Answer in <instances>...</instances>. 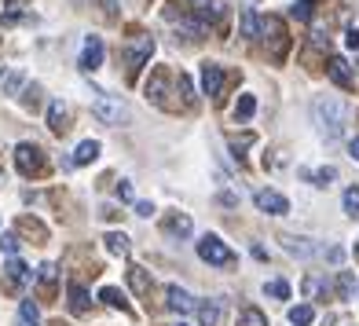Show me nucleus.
Returning <instances> with one entry per match:
<instances>
[{
	"label": "nucleus",
	"instance_id": "f257e3e1",
	"mask_svg": "<svg viewBox=\"0 0 359 326\" xmlns=\"http://www.w3.org/2000/svg\"><path fill=\"white\" fill-rule=\"evenodd\" d=\"M312 121H316L319 136L326 143H337L341 133H345V125H348V110L337 95H319V100L312 103Z\"/></svg>",
	"mask_w": 359,
	"mask_h": 326
},
{
	"label": "nucleus",
	"instance_id": "f03ea898",
	"mask_svg": "<svg viewBox=\"0 0 359 326\" xmlns=\"http://www.w3.org/2000/svg\"><path fill=\"white\" fill-rule=\"evenodd\" d=\"M151 52H154V37L151 34H140L125 44V67H128V77H136L140 67L151 62Z\"/></svg>",
	"mask_w": 359,
	"mask_h": 326
},
{
	"label": "nucleus",
	"instance_id": "7ed1b4c3",
	"mask_svg": "<svg viewBox=\"0 0 359 326\" xmlns=\"http://www.w3.org/2000/svg\"><path fill=\"white\" fill-rule=\"evenodd\" d=\"M198 257L205 260V264H217V268H231L235 264V250H227L217 235L198 238Z\"/></svg>",
	"mask_w": 359,
	"mask_h": 326
},
{
	"label": "nucleus",
	"instance_id": "20e7f679",
	"mask_svg": "<svg viewBox=\"0 0 359 326\" xmlns=\"http://www.w3.org/2000/svg\"><path fill=\"white\" fill-rule=\"evenodd\" d=\"M92 114L103 125H125L128 121V107L121 100H114V95H95V100H92Z\"/></svg>",
	"mask_w": 359,
	"mask_h": 326
},
{
	"label": "nucleus",
	"instance_id": "39448f33",
	"mask_svg": "<svg viewBox=\"0 0 359 326\" xmlns=\"http://www.w3.org/2000/svg\"><path fill=\"white\" fill-rule=\"evenodd\" d=\"M15 165H19L22 176H41V172H44V154H41V147L19 143V147H15Z\"/></svg>",
	"mask_w": 359,
	"mask_h": 326
},
{
	"label": "nucleus",
	"instance_id": "423d86ee",
	"mask_svg": "<svg viewBox=\"0 0 359 326\" xmlns=\"http://www.w3.org/2000/svg\"><path fill=\"white\" fill-rule=\"evenodd\" d=\"M4 275H8V283H4V290H8V293H22L29 283H34V268H29L26 260H19V257L4 264Z\"/></svg>",
	"mask_w": 359,
	"mask_h": 326
},
{
	"label": "nucleus",
	"instance_id": "0eeeda50",
	"mask_svg": "<svg viewBox=\"0 0 359 326\" xmlns=\"http://www.w3.org/2000/svg\"><path fill=\"white\" fill-rule=\"evenodd\" d=\"M253 202H257V209H260V213H268V217H283V213H290V202H286V194L271 191V187L257 191V194H253Z\"/></svg>",
	"mask_w": 359,
	"mask_h": 326
},
{
	"label": "nucleus",
	"instance_id": "6e6552de",
	"mask_svg": "<svg viewBox=\"0 0 359 326\" xmlns=\"http://www.w3.org/2000/svg\"><path fill=\"white\" fill-rule=\"evenodd\" d=\"M165 304H169V312H180V315H187V312H194V308H198L184 286H169V290H165Z\"/></svg>",
	"mask_w": 359,
	"mask_h": 326
},
{
	"label": "nucleus",
	"instance_id": "1a4fd4ad",
	"mask_svg": "<svg viewBox=\"0 0 359 326\" xmlns=\"http://www.w3.org/2000/svg\"><path fill=\"white\" fill-rule=\"evenodd\" d=\"M81 67H85V70H100L103 67V41L100 37H85V48H81Z\"/></svg>",
	"mask_w": 359,
	"mask_h": 326
},
{
	"label": "nucleus",
	"instance_id": "9d476101",
	"mask_svg": "<svg viewBox=\"0 0 359 326\" xmlns=\"http://www.w3.org/2000/svg\"><path fill=\"white\" fill-rule=\"evenodd\" d=\"M202 88L213 95V100L224 95V70L217 67V62H205V67H202Z\"/></svg>",
	"mask_w": 359,
	"mask_h": 326
},
{
	"label": "nucleus",
	"instance_id": "9b49d317",
	"mask_svg": "<svg viewBox=\"0 0 359 326\" xmlns=\"http://www.w3.org/2000/svg\"><path fill=\"white\" fill-rule=\"evenodd\" d=\"M191 15H194V26L205 29V22H213L220 15V4L217 0H191Z\"/></svg>",
	"mask_w": 359,
	"mask_h": 326
},
{
	"label": "nucleus",
	"instance_id": "f8f14e48",
	"mask_svg": "<svg viewBox=\"0 0 359 326\" xmlns=\"http://www.w3.org/2000/svg\"><path fill=\"white\" fill-rule=\"evenodd\" d=\"M128 286H133V293H136L140 301H151L154 283H151V275H147L143 268H128Z\"/></svg>",
	"mask_w": 359,
	"mask_h": 326
},
{
	"label": "nucleus",
	"instance_id": "ddd939ff",
	"mask_svg": "<svg viewBox=\"0 0 359 326\" xmlns=\"http://www.w3.org/2000/svg\"><path fill=\"white\" fill-rule=\"evenodd\" d=\"M48 128H52L55 136H62V133L70 128V114H67V107H62L59 100H55L52 107H48Z\"/></svg>",
	"mask_w": 359,
	"mask_h": 326
},
{
	"label": "nucleus",
	"instance_id": "4468645a",
	"mask_svg": "<svg viewBox=\"0 0 359 326\" xmlns=\"http://www.w3.org/2000/svg\"><path fill=\"white\" fill-rule=\"evenodd\" d=\"M242 37H246V41L264 37V19H257V11H253V8L242 11Z\"/></svg>",
	"mask_w": 359,
	"mask_h": 326
},
{
	"label": "nucleus",
	"instance_id": "2eb2a0df",
	"mask_svg": "<svg viewBox=\"0 0 359 326\" xmlns=\"http://www.w3.org/2000/svg\"><path fill=\"white\" fill-rule=\"evenodd\" d=\"M326 74H330L334 85L352 88V70H348V62H345V59H330V62H326Z\"/></svg>",
	"mask_w": 359,
	"mask_h": 326
},
{
	"label": "nucleus",
	"instance_id": "dca6fc26",
	"mask_svg": "<svg viewBox=\"0 0 359 326\" xmlns=\"http://www.w3.org/2000/svg\"><path fill=\"white\" fill-rule=\"evenodd\" d=\"M67 293H70V312H74V315H85V312H88V293H85V286L70 283Z\"/></svg>",
	"mask_w": 359,
	"mask_h": 326
},
{
	"label": "nucleus",
	"instance_id": "f3484780",
	"mask_svg": "<svg viewBox=\"0 0 359 326\" xmlns=\"http://www.w3.org/2000/svg\"><path fill=\"white\" fill-rule=\"evenodd\" d=\"M191 227H194V224H191V217H184V213H172V217L165 220V231L176 235V238H187Z\"/></svg>",
	"mask_w": 359,
	"mask_h": 326
},
{
	"label": "nucleus",
	"instance_id": "a211bd4d",
	"mask_svg": "<svg viewBox=\"0 0 359 326\" xmlns=\"http://www.w3.org/2000/svg\"><path fill=\"white\" fill-rule=\"evenodd\" d=\"M95 158H100V143H95V140H85V143H81L77 151H74V165H88V161H95Z\"/></svg>",
	"mask_w": 359,
	"mask_h": 326
},
{
	"label": "nucleus",
	"instance_id": "6ab92c4d",
	"mask_svg": "<svg viewBox=\"0 0 359 326\" xmlns=\"http://www.w3.org/2000/svg\"><path fill=\"white\" fill-rule=\"evenodd\" d=\"M220 312H224L220 301H202V304H198V319H202V326H217V322H220Z\"/></svg>",
	"mask_w": 359,
	"mask_h": 326
},
{
	"label": "nucleus",
	"instance_id": "aec40b11",
	"mask_svg": "<svg viewBox=\"0 0 359 326\" xmlns=\"http://www.w3.org/2000/svg\"><path fill=\"white\" fill-rule=\"evenodd\" d=\"M15 326H41V312L34 301H22L19 304V319H15Z\"/></svg>",
	"mask_w": 359,
	"mask_h": 326
},
{
	"label": "nucleus",
	"instance_id": "412c9836",
	"mask_svg": "<svg viewBox=\"0 0 359 326\" xmlns=\"http://www.w3.org/2000/svg\"><path fill=\"white\" fill-rule=\"evenodd\" d=\"M283 246H286L290 253H297V257H312V253H316V242H304V238H297V235H283Z\"/></svg>",
	"mask_w": 359,
	"mask_h": 326
},
{
	"label": "nucleus",
	"instance_id": "4be33fe9",
	"mask_svg": "<svg viewBox=\"0 0 359 326\" xmlns=\"http://www.w3.org/2000/svg\"><path fill=\"white\" fill-rule=\"evenodd\" d=\"M100 297H103V304H110V308H121L125 315H133V308H128V301L121 297V290H114V286H103V290H100Z\"/></svg>",
	"mask_w": 359,
	"mask_h": 326
},
{
	"label": "nucleus",
	"instance_id": "5701e85b",
	"mask_svg": "<svg viewBox=\"0 0 359 326\" xmlns=\"http://www.w3.org/2000/svg\"><path fill=\"white\" fill-rule=\"evenodd\" d=\"M290 322H293V326H312V322H316V308H312V304L290 308Z\"/></svg>",
	"mask_w": 359,
	"mask_h": 326
},
{
	"label": "nucleus",
	"instance_id": "b1692460",
	"mask_svg": "<svg viewBox=\"0 0 359 326\" xmlns=\"http://www.w3.org/2000/svg\"><path fill=\"white\" fill-rule=\"evenodd\" d=\"M257 114V100L246 92V95H238V103H235V121H250Z\"/></svg>",
	"mask_w": 359,
	"mask_h": 326
},
{
	"label": "nucleus",
	"instance_id": "393cba45",
	"mask_svg": "<svg viewBox=\"0 0 359 326\" xmlns=\"http://www.w3.org/2000/svg\"><path fill=\"white\" fill-rule=\"evenodd\" d=\"M107 250H110L114 257H125V253H128V235H125V231H110V235H107Z\"/></svg>",
	"mask_w": 359,
	"mask_h": 326
},
{
	"label": "nucleus",
	"instance_id": "a878e982",
	"mask_svg": "<svg viewBox=\"0 0 359 326\" xmlns=\"http://www.w3.org/2000/svg\"><path fill=\"white\" fill-rule=\"evenodd\" d=\"M304 297H312V301L326 297V283L319 279V275H308V279H304Z\"/></svg>",
	"mask_w": 359,
	"mask_h": 326
},
{
	"label": "nucleus",
	"instance_id": "bb28decb",
	"mask_svg": "<svg viewBox=\"0 0 359 326\" xmlns=\"http://www.w3.org/2000/svg\"><path fill=\"white\" fill-rule=\"evenodd\" d=\"M352 293H355V275H352V271H341V275H337V297L348 301Z\"/></svg>",
	"mask_w": 359,
	"mask_h": 326
},
{
	"label": "nucleus",
	"instance_id": "cd10ccee",
	"mask_svg": "<svg viewBox=\"0 0 359 326\" xmlns=\"http://www.w3.org/2000/svg\"><path fill=\"white\" fill-rule=\"evenodd\" d=\"M238 326H268V319H264V312H260V308H242Z\"/></svg>",
	"mask_w": 359,
	"mask_h": 326
},
{
	"label": "nucleus",
	"instance_id": "c85d7f7f",
	"mask_svg": "<svg viewBox=\"0 0 359 326\" xmlns=\"http://www.w3.org/2000/svg\"><path fill=\"white\" fill-rule=\"evenodd\" d=\"M37 279H41L44 293H52V290H55V264H41V271H37Z\"/></svg>",
	"mask_w": 359,
	"mask_h": 326
},
{
	"label": "nucleus",
	"instance_id": "c756f323",
	"mask_svg": "<svg viewBox=\"0 0 359 326\" xmlns=\"http://www.w3.org/2000/svg\"><path fill=\"white\" fill-rule=\"evenodd\" d=\"M345 213H348L352 220H359V187H348V191H345Z\"/></svg>",
	"mask_w": 359,
	"mask_h": 326
},
{
	"label": "nucleus",
	"instance_id": "7c9ffc66",
	"mask_svg": "<svg viewBox=\"0 0 359 326\" xmlns=\"http://www.w3.org/2000/svg\"><path fill=\"white\" fill-rule=\"evenodd\" d=\"M264 293H268V297H275V301H286V297H290V286H286L283 279H271V283L264 286Z\"/></svg>",
	"mask_w": 359,
	"mask_h": 326
},
{
	"label": "nucleus",
	"instance_id": "2f4dec72",
	"mask_svg": "<svg viewBox=\"0 0 359 326\" xmlns=\"http://www.w3.org/2000/svg\"><path fill=\"white\" fill-rule=\"evenodd\" d=\"M312 11H316V0H297V4H293V19L308 22V19H312Z\"/></svg>",
	"mask_w": 359,
	"mask_h": 326
},
{
	"label": "nucleus",
	"instance_id": "473e14b6",
	"mask_svg": "<svg viewBox=\"0 0 359 326\" xmlns=\"http://www.w3.org/2000/svg\"><path fill=\"white\" fill-rule=\"evenodd\" d=\"M22 81H26L22 74H8V77H4V92H8V95H19V88H22Z\"/></svg>",
	"mask_w": 359,
	"mask_h": 326
},
{
	"label": "nucleus",
	"instance_id": "72a5a7b5",
	"mask_svg": "<svg viewBox=\"0 0 359 326\" xmlns=\"http://www.w3.org/2000/svg\"><path fill=\"white\" fill-rule=\"evenodd\" d=\"M334 176H337L334 169H319V172H312V184H316V187H330Z\"/></svg>",
	"mask_w": 359,
	"mask_h": 326
},
{
	"label": "nucleus",
	"instance_id": "f704fd0d",
	"mask_svg": "<svg viewBox=\"0 0 359 326\" xmlns=\"http://www.w3.org/2000/svg\"><path fill=\"white\" fill-rule=\"evenodd\" d=\"M0 250H4V253H19V238H15V235H0Z\"/></svg>",
	"mask_w": 359,
	"mask_h": 326
},
{
	"label": "nucleus",
	"instance_id": "c9c22d12",
	"mask_svg": "<svg viewBox=\"0 0 359 326\" xmlns=\"http://www.w3.org/2000/svg\"><path fill=\"white\" fill-rule=\"evenodd\" d=\"M118 198H125V202L133 198V184H128V180H121V184H118Z\"/></svg>",
	"mask_w": 359,
	"mask_h": 326
},
{
	"label": "nucleus",
	"instance_id": "e433bc0d",
	"mask_svg": "<svg viewBox=\"0 0 359 326\" xmlns=\"http://www.w3.org/2000/svg\"><path fill=\"white\" fill-rule=\"evenodd\" d=\"M326 257H330V264H341V260H345V250L334 246V250H326Z\"/></svg>",
	"mask_w": 359,
	"mask_h": 326
},
{
	"label": "nucleus",
	"instance_id": "4c0bfd02",
	"mask_svg": "<svg viewBox=\"0 0 359 326\" xmlns=\"http://www.w3.org/2000/svg\"><path fill=\"white\" fill-rule=\"evenodd\" d=\"M136 213H140V217H151V213H154V205H151V202H140V205H136Z\"/></svg>",
	"mask_w": 359,
	"mask_h": 326
},
{
	"label": "nucleus",
	"instance_id": "58836bf2",
	"mask_svg": "<svg viewBox=\"0 0 359 326\" xmlns=\"http://www.w3.org/2000/svg\"><path fill=\"white\" fill-rule=\"evenodd\" d=\"M348 48H359V29H348V37H345Z\"/></svg>",
	"mask_w": 359,
	"mask_h": 326
},
{
	"label": "nucleus",
	"instance_id": "ea45409f",
	"mask_svg": "<svg viewBox=\"0 0 359 326\" xmlns=\"http://www.w3.org/2000/svg\"><path fill=\"white\" fill-rule=\"evenodd\" d=\"M348 154H352V158H355V161H359V136H355V140H352V143H348Z\"/></svg>",
	"mask_w": 359,
	"mask_h": 326
},
{
	"label": "nucleus",
	"instance_id": "a19ab883",
	"mask_svg": "<svg viewBox=\"0 0 359 326\" xmlns=\"http://www.w3.org/2000/svg\"><path fill=\"white\" fill-rule=\"evenodd\" d=\"M355 257H359V242H355Z\"/></svg>",
	"mask_w": 359,
	"mask_h": 326
}]
</instances>
